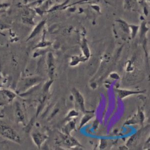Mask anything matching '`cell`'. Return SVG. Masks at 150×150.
<instances>
[{"instance_id": "obj_1", "label": "cell", "mask_w": 150, "mask_h": 150, "mask_svg": "<svg viewBox=\"0 0 150 150\" xmlns=\"http://www.w3.org/2000/svg\"><path fill=\"white\" fill-rule=\"evenodd\" d=\"M0 136L7 140L17 143H21V140L17 132L9 125L2 122H0Z\"/></svg>"}, {"instance_id": "obj_2", "label": "cell", "mask_w": 150, "mask_h": 150, "mask_svg": "<svg viewBox=\"0 0 150 150\" xmlns=\"http://www.w3.org/2000/svg\"><path fill=\"white\" fill-rule=\"evenodd\" d=\"M41 81V78L39 77H28L21 81L18 87V91L20 93L24 92L30 89L31 87L35 85Z\"/></svg>"}, {"instance_id": "obj_3", "label": "cell", "mask_w": 150, "mask_h": 150, "mask_svg": "<svg viewBox=\"0 0 150 150\" xmlns=\"http://www.w3.org/2000/svg\"><path fill=\"white\" fill-rule=\"evenodd\" d=\"M45 24H46V21L43 20L39 24H37V25L33 30L31 34L29 35V37L28 38L27 41H29L37 36L39 34L40 32L42 31V30L43 29V28L45 25Z\"/></svg>"}, {"instance_id": "obj_4", "label": "cell", "mask_w": 150, "mask_h": 150, "mask_svg": "<svg viewBox=\"0 0 150 150\" xmlns=\"http://www.w3.org/2000/svg\"><path fill=\"white\" fill-rule=\"evenodd\" d=\"M32 138L33 141L34 142L35 144L39 148L41 147V145H42L44 140L45 139V136L38 132L33 133L32 134Z\"/></svg>"}, {"instance_id": "obj_5", "label": "cell", "mask_w": 150, "mask_h": 150, "mask_svg": "<svg viewBox=\"0 0 150 150\" xmlns=\"http://www.w3.org/2000/svg\"><path fill=\"white\" fill-rule=\"evenodd\" d=\"M15 116L16 120L18 122L23 123L25 122V115L22 109L20 107L19 104H16V107Z\"/></svg>"}, {"instance_id": "obj_6", "label": "cell", "mask_w": 150, "mask_h": 150, "mask_svg": "<svg viewBox=\"0 0 150 150\" xmlns=\"http://www.w3.org/2000/svg\"><path fill=\"white\" fill-rule=\"evenodd\" d=\"M75 97H76V99H77L78 102L80 105L82 109H84V107H83L84 106V100H83L82 96L81 95V94L79 93L76 91Z\"/></svg>"}, {"instance_id": "obj_7", "label": "cell", "mask_w": 150, "mask_h": 150, "mask_svg": "<svg viewBox=\"0 0 150 150\" xmlns=\"http://www.w3.org/2000/svg\"><path fill=\"white\" fill-rule=\"evenodd\" d=\"M8 28H9V26H8L7 24L3 22L2 21L0 20V30H3Z\"/></svg>"}, {"instance_id": "obj_8", "label": "cell", "mask_w": 150, "mask_h": 150, "mask_svg": "<svg viewBox=\"0 0 150 150\" xmlns=\"http://www.w3.org/2000/svg\"><path fill=\"white\" fill-rule=\"evenodd\" d=\"M9 4H0V9H3L4 8H7L9 7Z\"/></svg>"}, {"instance_id": "obj_9", "label": "cell", "mask_w": 150, "mask_h": 150, "mask_svg": "<svg viewBox=\"0 0 150 150\" xmlns=\"http://www.w3.org/2000/svg\"><path fill=\"white\" fill-rule=\"evenodd\" d=\"M0 35H2V36H5V35L3 34V33L1 32H0Z\"/></svg>"}]
</instances>
